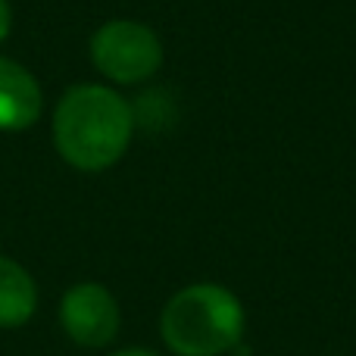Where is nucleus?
<instances>
[{
    "instance_id": "obj_1",
    "label": "nucleus",
    "mask_w": 356,
    "mask_h": 356,
    "mask_svg": "<svg viewBox=\"0 0 356 356\" xmlns=\"http://www.w3.org/2000/svg\"><path fill=\"white\" fill-rule=\"evenodd\" d=\"M135 135L131 104L106 85H75L54 110V144L69 166L104 172L125 156Z\"/></svg>"
},
{
    "instance_id": "obj_2",
    "label": "nucleus",
    "mask_w": 356,
    "mask_h": 356,
    "mask_svg": "<svg viewBox=\"0 0 356 356\" xmlns=\"http://www.w3.org/2000/svg\"><path fill=\"white\" fill-rule=\"evenodd\" d=\"M160 332L178 356H219L238 347L244 334V307L222 284H191L166 303Z\"/></svg>"
},
{
    "instance_id": "obj_3",
    "label": "nucleus",
    "mask_w": 356,
    "mask_h": 356,
    "mask_svg": "<svg viewBox=\"0 0 356 356\" xmlns=\"http://www.w3.org/2000/svg\"><path fill=\"white\" fill-rule=\"evenodd\" d=\"M91 63L116 85H141L163 66L160 35L135 19H110L91 38Z\"/></svg>"
},
{
    "instance_id": "obj_4",
    "label": "nucleus",
    "mask_w": 356,
    "mask_h": 356,
    "mask_svg": "<svg viewBox=\"0 0 356 356\" xmlns=\"http://www.w3.org/2000/svg\"><path fill=\"white\" fill-rule=\"evenodd\" d=\"M66 334L81 347H104L119 332V303L104 284H75L66 291L60 307Z\"/></svg>"
},
{
    "instance_id": "obj_5",
    "label": "nucleus",
    "mask_w": 356,
    "mask_h": 356,
    "mask_svg": "<svg viewBox=\"0 0 356 356\" xmlns=\"http://www.w3.org/2000/svg\"><path fill=\"white\" fill-rule=\"evenodd\" d=\"M44 94L22 63L0 56V131H25L41 119Z\"/></svg>"
},
{
    "instance_id": "obj_6",
    "label": "nucleus",
    "mask_w": 356,
    "mask_h": 356,
    "mask_svg": "<svg viewBox=\"0 0 356 356\" xmlns=\"http://www.w3.org/2000/svg\"><path fill=\"white\" fill-rule=\"evenodd\" d=\"M38 307V291L31 275L19 263L0 257V325L13 328L31 319Z\"/></svg>"
},
{
    "instance_id": "obj_7",
    "label": "nucleus",
    "mask_w": 356,
    "mask_h": 356,
    "mask_svg": "<svg viewBox=\"0 0 356 356\" xmlns=\"http://www.w3.org/2000/svg\"><path fill=\"white\" fill-rule=\"evenodd\" d=\"M10 25H13L10 3H6V0H0V44H3V41H6V35H10Z\"/></svg>"
},
{
    "instance_id": "obj_8",
    "label": "nucleus",
    "mask_w": 356,
    "mask_h": 356,
    "mask_svg": "<svg viewBox=\"0 0 356 356\" xmlns=\"http://www.w3.org/2000/svg\"><path fill=\"white\" fill-rule=\"evenodd\" d=\"M113 356H156V353H150V350H119V353H113Z\"/></svg>"
}]
</instances>
